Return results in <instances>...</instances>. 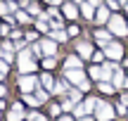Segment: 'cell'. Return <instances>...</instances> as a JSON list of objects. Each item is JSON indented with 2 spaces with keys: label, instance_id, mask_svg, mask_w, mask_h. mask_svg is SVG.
Instances as JSON below:
<instances>
[{
  "label": "cell",
  "instance_id": "obj_7",
  "mask_svg": "<svg viewBox=\"0 0 128 121\" xmlns=\"http://www.w3.org/2000/svg\"><path fill=\"white\" fill-rule=\"evenodd\" d=\"M33 86H36V78H33V76H24V78H19V88H22V90H31Z\"/></svg>",
  "mask_w": 128,
  "mask_h": 121
},
{
  "label": "cell",
  "instance_id": "obj_33",
  "mask_svg": "<svg viewBox=\"0 0 128 121\" xmlns=\"http://www.w3.org/2000/svg\"><path fill=\"white\" fill-rule=\"evenodd\" d=\"M97 2H100V0H90V5H97Z\"/></svg>",
  "mask_w": 128,
  "mask_h": 121
},
{
  "label": "cell",
  "instance_id": "obj_1",
  "mask_svg": "<svg viewBox=\"0 0 128 121\" xmlns=\"http://www.w3.org/2000/svg\"><path fill=\"white\" fill-rule=\"evenodd\" d=\"M95 116L100 121H109L112 116H114V109H112L109 104H104V102H97L95 104Z\"/></svg>",
  "mask_w": 128,
  "mask_h": 121
},
{
  "label": "cell",
  "instance_id": "obj_35",
  "mask_svg": "<svg viewBox=\"0 0 128 121\" xmlns=\"http://www.w3.org/2000/svg\"><path fill=\"white\" fill-rule=\"evenodd\" d=\"M124 83H126V86H128V78H124Z\"/></svg>",
  "mask_w": 128,
  "mask_h": 121
},
{
  "label": "cell",
  "instance_id": "obj_8",
  "mask_svg": "<svg viewBox=\"0 0 128 121\" xmlns=\"http://www.w3.org/2000/svg\"><path fill=\"white\" fill-rule=\"evenodd\" d=\"M22 116H24V112H22V104H14V107H12V112L7 114V119H10V121H19Z\"/></svg>",
  "mask_w": 128,
  "mask_h": 121
},
{
  "label": "cell",
  "instance_id": "obj_12",
  "mask_svg": "<svg viewBox=\"0 0 128 121\" xmlns=\"http://www.w3.org/2000/svg\"><path fill=\"white\" fill-rule=\"evenodd\" d=\"M112 81H114V86H124V74H121L119 69H114V74H112Z\"/></svg>",
  "mask_w": 128,
  "mask_h": 121
},
{
  "label": "cell",
  "instance_id": "obj_2",
  "mask_svg": "<svg viewBox=\"0 0 128 121\" xmlns=\"http://www.w3.org/2000/svg\"><path fill=\"white\" fill-rule=\"evenodd\" d=\"M109 28L114 33H119V36H126V31H128V26L124 24V19H121V17H112L109 19Z\"/></svg>",
  "mask_w": 128,
  "mask_h": 121
},
{
  "label": "cell",
  "instance_id": "obj_11",
  "mask_svg": "<svg viewBox=\"0 0 128 121\" xmlns=\"http://www.w3.org/2000/svg\"><path fill=\"white\" fill-rule=\"evenodd\" d=\"M40 50H45L48 55H52V52H55V43H52V40H43L40 43Z\"/></svg>",
  "mask_w": 128,
  "mask_h": 121
},
{
  "label": "cell",
  "instance_id": "obj_10",
  "mask_svg": "<svg viewBox=\"0 0 128 121\" xmlns=\"http://www.w3.org/2000/svg\"><path fill=\"white\" fill-rule=\"evenodd\" d=\"M95 38H97V43H102V45H107V43H109V33H107V31H97Z\"/></svg>",
  "mask_w": 128,
  "mask_h": 121
},
{
  "label": "cell",
  "instance_id": "obj_3",
  "mask_svg": "<svg viewBox=\"0 0 128 121\" xmlns=\"http://www.w3.org/2000/svg\"><path fill=\"white\" fill-rule=\"evenodd\" d=\"M33 66H36V64H33V60H31V52L24 50L22 55H19V69H22V71H31Z\"/></svg>",
  "mask_w": 128,
  "mask_h": 121
},
{
  "label": "cell",
  "instance_id": "obj_26",
  "mask_svg": "<svg viewBox=\"0 0 128 121\" xmlns=\"http://www.w3.org/2000/svg\"><path fill=\"white\" fill-rule=\"evenodd\" d=\"M100 88L104 90V93H112V86H107V83H100Z\"/></svg>",
  "mask_w": 128,
  "mask_h": 121
},
{
  "label": "cell",
  "instance_id": "obj_20",
  "mask_svg": "<svg viewBox=\"0 0 128 121\" xmlns=\"http://www.w3.org/2000/svg\"><path fill=\"white\" fill-rule=\"evenodd\" d=\"M17 22L26 24V22H28V14H26V12H17Z\"/></svg>",
  "mask_w": 128,
  "mask_h": 121
},
{
  "label": "cell",
  "instance_id": "obj_24",
  "mask_svg": "<svg viewBox=\"0 0 128 121\" xmlns=\"http://www.w3.org/2000/svg\"><path fill=\"white\" fill-rule=\"evenodd\" d=\"M38 28H40V31H48V24H45V22H40V19H38Z\"/></svg>",
  "mask_w": 128,
  "mask_h": 121
},
{
  "label": "cell",
  "instance_id": "obj_6",
  "mask_svg": "<svg viewBox=\"0 0 128 121\" xmlns=\"http://www.w3.org/2000/svg\"><path fill=\"white\" fill-rule=\"evenodd\" d=\"M66 78L71 81V83H78V86H81L83 81H86V76H83L81 69H66Z\"/></svg>",
  "mask_w": 128,
  "mask_h": 121
},
{
  "label": "cell",
  "instance_id": "obj_16",
  "mask_svg": "<svg viewBox=\"0 0 128 121\" xmlns=\"http://www.w3.org/2000/svg\"><path fill=\"white\" fill-rule=\"evenodd\" d=\"M64 90H66V83H64V81H57L55 83V93L60 95V93H64Z\"/></svg>",
  "mask_w": 128,
  "mask_h": 121
},
{
  "label": "cell",
  "instance_id": "obj_14",
  "mask_svg": "<svg viewBox=\"0 0 128 121\" xmlns=\"http://www.w3.org/2000/svg\"><path fill=\"white\" fill-rule=\"evenodd\" d=\"M78 52H81L83 57H90V45H88V43H78Z\"/></svg>",
  "mask_w": 128,
  "mask_h": 121
},
{
  "label": "cell",
  "instance_id": "obj_25",
  "mask_svg": "<svg viewBox=\"0 0 128 121\" xmlns=\"http://www.w3.org/2000/svg\"><path fill=\"white\" fill-rule=\"evenodd\" d=\"M102 57H104L102 52H95V55H92V60H95V62H102Z\"/></svg>",
  "mask_w": 128,
  "mask_h": 121
},
{
  "label": "cell",
  "instance_id": "obj_21",
  "mask_svg": "<svg viewBox=\"0 0 128 121\" xmlns=\"http://www.w3.org/2000/svg\"><path fill=\"white\" fill-rule=\"evenodd\" d=\"M0 74H7V62H5V60H0Z\"/></svg>",
  "mask_w": 128,
  "mask_h": 121
},
{
  "label": "cell",
  "instance_id": "obj_32",
  "mask_svg": "<svg viewBox=\"0 0 128 121\" xmlns=\"http://www.w3.org/2000/svg\"><path fill=\"white\" fill-rule=\"evenodd\" d=\"M124 102H126V104H128V93H126V95H124Z\"/></svg>",
  "mask_w": 128,
  "mask_h": 121
},
{
  "label": "cell",
  "instance_id": "obj_4",
  "mask_svg": "<svg viewBox=\"0 0 128 121\" xmlns=\"http://www.w3.org/2000/svg\"><path fill=\"white\" fill-rule=\"evenodd\" d=\"M95 104H97V100H95V98H90L86 104H81V107H76V109H74V114H76V116H83V114L92 112V109H95Z\"/></svg>",
  "mask_w": 128,
  "mask_h": 121
},
{
  "label": "cell",
  "instance_id": "obj_15",
  "mask_svg": "<svg viewBox=\"0 0 128 121\" xmlns=\"http://www.w3.org/2000/svg\"><path fill=\"white\" fill-rule=\"evenodd\" d=\"M66 36H69V33H64V31H55V33H52V38H55V40H60V43L66 40Z\"/></svg>",
  "mask_w": 128,
  "mask_h": 121
},
{
  "label": "cell",
  "instance_id": "obj_5",
  "mask_svg": "<svg viewBox=\"0 0 128 121\" xmlns=\"http://www.w3.org/2000/svg\"><path fill=\"white\" fill-rule=\"evenodd\" d=\"M121 55H124V48H121L119 43H107V57H112V60H119Z\"/></svg>",
  "mask_w": 128,
  "mask_h": 121
},
{
  "label": "cell",
  "instance_id": "obj_17",
  "mask_svg": "<svg viewBox=\"0 0 128 121\" xmlns=\"http://www.w3.org/2000/svg\"><path fill=\"white\" fill-rule=\"evenodd\" d=\"M28 119H31V121H48L43 114H38V112H31V114H28Z\"/></svg>",
  "mask_w": 128,
  "mask_h": 121
},
{
  "label": "cell",
  "instance_id": "obj_22",
  "mask_svg": "<svg viewBox=\"0 0 128 121\" xmlns=\"http://www.w3.org/2000/svg\"><path fill=\"white\" fill-rule=\"evenodd\" d=\"M43 64H45V66H48V69H50V66H55V60H52V57H48V60H45V62H43Z\"/></svg>",
  "mask_w": 128,
  "mask_h": 121
},
{
  "label": "cell",
  "instance_id": "obj_31",
  "mask_svg": "<svg viewBox=\"0 0 128 121\" xmlns=\"http://www.w3.org/2000/svg\"><path fill=\"white\" fill-rule=\"evenodd\" d=\"M50 2H52V5H60V2H64V0H50Z\"/></svg>",
  "mask_w": 128,
  "mask_h": 121
},
{
  "label": "cell",
  "instance_id": "obj_30",
  "mask_svg": "<svg viewBox=\"0 0 128 121\" xmlns=\"http://www.w3.org/2000/svg\"><path fill=\"white\" fill-rule=\"evenodd\" d=\"M2 95H7V90H5L2 86H0V98H2Z\"/></svg>",
  "mask_w": 128,
  "mask_h": 121
},
{
  "label": "cell",
  "instance_id": "obj_34",
  "mask_svg": "<svg viewBox=\"0 0 128 121\" xmlns=\"http://www.w3.org/2000/svg\"><path fill=\"white\" fill-rule=\"evenodd\" d=\"M81 121H92V119H88V116H86V119H81Z\"/></svg>",
  "mask_w": 128,
  "mask_h": 121
},
{
  "label": "cell",
  "instance_id": "obj_27",
  "mask_svg": "<svg viewBox=\"0 0 128 121\" xmlns=\"http://www.w3.org/2000/svg\"><path fill=\"white\" fill-rule=\"evenodd\" d=\"M109 7L114 10V7H119V0H109Z\"/></svg>",
  "mask_w": 128,
  "mask_h": 121
},
{
  "label": "cell",
  "instance_id": "obj_28",
  "mask_svg": "<svg viewBox=\"0 0 128 121\" xmlns=\"http://www.w3.org/2000/svg\"><path fill=\"white\" fill-rule=\"evenodd\" d=\"M0 33H2V36H7V33H10V28H7V26H0Z\"/></svg>",
  "mask_w": 128,
  "mask_h": 121
},
{
  "label": "cell",
  "instance_id": "obj_37",
  "mask_svg": "<svg viewBox=\"0 0 128 121\" xmlns=\"http://www.w3.org/2000/svg\"><path fill=\"white\" fill-rule=\"evenodd\" d=\"M76 2H81V0H76Z\"/></svg>",
  "mask_w": 128,
  "mask_h": 121
},
{
  "label": "cell",
  "instance_id": "obj_36",
  "mask_svg": "<svg viewBox=\"0 0 128 121\" xmlns=\"http://www.w3.org/2000/svg\"><path fill=\"white\" fill-rule=\"evenodd\" d=\"M126 66H128V60H126Z\"/></svg>",
  "mask_w": 128,
  "mask_h": 121
},
{
  "label": "cell",
  "instance_id": "obj_9",
  "mask_svg": "<svg viewBox=\"0 0 128 121\" xmlns=\"http://www.w3.org/2000/svg\"><path fill=\"white\" fill-rule=\"evenodd\" d=\"M66 69H81V60H78V57H69L66 60Z\"/></svg>",
  "mask_w": 128,
  "mask_h": 121
},
{
  "label": "cell",
  "instance_id": "obj_29",
  "mask_svg": "<svg viewBox=\"0 0 128 121\" xmlns=\"http://www.w3.org/2000/svg\"><path fill=\"white\" fill-rule=\"evenodd\" d=\"M57 121H71V116H60Z\"/></svg>",
  "mask_w": 128,
  "mask_h": 121
},
{
  "label": "cell",
  "instance_id": "obj_18",
  "mask_svg": "<svg viewBox=\"0 0 128 121\" xmlns=\"http://www.w3.org/2000/svg\"><path fill=\"white\" fill-rule=\"evenodd\" d=\"M64 12H66V17H76V7H74V5H66V7H64Z\"/></svg>",
  "mask_w": 128,
  "mask_h": 121
},
{
  "label": "cell",
  "instance_id": "obj_13",
  "mask_svg": "<svg viewBox=\"0 0 128 121\" xmlns=\"http://www.w3.org/2000/svg\"><path fill=\"white\" fill-rule=\"evenodd\" d=\"M107 19H109V12H107V10H100V12H97V17H95V22H97V24H104Z\"/></svg>",
  "mask_w": 128,
  "mask_h": 121
},
{
  "label": "cell",
  "instance_id": "obj_19",
  "mask_svg": "<svg viewBox=\"0 0 128 121\" xmlns=\"http://www.w3.org/2000/svg\"><path fill=\"white\" fill-rule=\"evenodd\" d=\"M83 14H86L88 19H92V5H83Z\"/></svg>",
  "mask_w": 128,
  "mask_h": 121
},
{
  "label": "cell",
  "instance_id": "obj_23",
  "mask_svg": "<svg viewBox=\"0 0 128 121\" xmlns=\"http://www.w3.org/2000/svg\"><path fill=\"white\" fill-rule=\"evenodd\" d=\"M43 83H45V88H50V86H52V78H50V76H43Z\"/></svg>",
  "mask_w": 128,
  "mask_h": 121
}]
</instances>
